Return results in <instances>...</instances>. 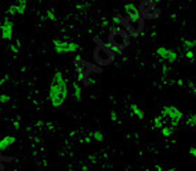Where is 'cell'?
I'll use <instances>...</instances> for the list:
<instances>
[{
  "label": "cell",
  "mask_w": 196,
  "mask_h": 171,
  "mask_svg": "<svg viewBox=\"0 0 196 171\" xmlns=\"http://www.w3.org/2000/svg\"><path fill=\"white\" fill-rule=\"evenodd\" d=\"M69 95V88H67V81L65 80L63 73L62 71H55L54 77H52V82L50 85V101L52 104V107L58 108L66 101Z\"/></svg>",
  "instance_id": "cell-1"
},
{
  "label": "cell",
  "mask_w": 196,
  "mask_h": 171,
  "mask_svg": "<svg viewBox=\"0 0 196 171\" xmlns=\"http://www.w3.org/2000/svg\"><path fill=\"white\" fill-rule=\"evenodd\" d=\"M93 41L98 43V45H96L95 51H93V59L98 64H100V66H108V64H111L112 62L115 59V53L112 52L111 47L108 45V43H103L98 39V37H95Z\"/></svg>",
  "instance_id": "cell-2"
},
{
  "label": "cell",
  "mask_w": 196,
  "mask_h": 171,
  "mask_svg": "<svg viewBox=\"0 0 196 171\" xmlns=\"http://www.w3.org/2000/svg\"><path fill=\"white\" fill-rule=\"evenodd\" d=\"M129 44H130V39L128 32H125L123 29H119V27L111 30V33L108 36V45L111 47L114 53H119L125 48H128Z\"/></svg>",
  "instance_id": "cell-3"
},
{
  "label": "cell",
  "mask_w": 196,
  "mask_h": 171,
  "mask_svg": "<svg viewBox=\"0 0 196 171\" xmlns=\"http://www.w3.org/2000/svg\"><path fill=\"white\" fill-rule=\"evenodd\" d=\"M123 26L126 27V30L129 32V34L132 37H137L140 34H144V18L140 15V12L135 14H129L123 18Z\"/></svg>",
  "instance_id": "cell-4"
},
{
  "label": "cell",
  "mask_w": 196,
  "mask_h": 171,
  "mask_svg": "<svg viewBox=\"0 0 196 171\" xmlns=\"http://www.w3.org/2000/svg\"><path fill=\"white\" fill-rule=\"evenodd\" d=\"M74 67L77 70V74H78V80H80L82 84H85V86L89 85V81H88V77L92 71H96V73H100L102 68L100 67H96L93 64H91L89 62L81 59L80 56L75 58L74 60Z\"/></svg>",
  "instance_id": "cell-5"
},
{
  "label": "cell",
  "mask_w": 196,
  "mask_h": 171,
  "mask_svg": "<svg viewBox=\"0 0 196 171\" xmlns=\"http://www.w3.org/2000/svg\"><path fill=\"white\" fill-rule=\"evenodd\" d=\"M139 12L144 19H155L160 14V8L156 6V2L144 0L139 6Z\"/></svg>",
  "instance_id": "cell-6"
},
{
  "label": "cell",
  "mask_w": 196,
  "mask_h": 171,
  "mask_svg": "<svg viewBox=\"0 0 196 171\" xmlns=\"http://www.w3.org/2000/svg\"><path fill=\"white\" fill-rule=\"evenodd\" d=\"M54 47L58 53H71L78 49L77 43H67V41L54 40Z\"/></svg>",
  "instance_id": "cell-7"
},
{
  "label": "cell",
  "mask_w": 196,
  "mask_h": 171,
  "mask_svg": "<svg viewBox=\"0 0 196 171\" xmlns=\"http://www.w3.org/2000/svg\"><path fill=\"white\" fill-rule=\"evenodd\" d=\"M2 39L3 40H11L12 39V30H14V22L10 21L8 18L4 19V22L2 23Z\"/></svg>",
  "instance_id": "cell-8"
},
{
  "label": "cell",
  "mask_w": 196,
  "mask_h": 171,
  "mask_svg": "<svg viewBox=\"0 0 196 171\" xmlns=\"http://www.w3.org/2000/svg\"><path fill=\"white\" fill-rule=\"evenodd\" d=\"M158 55H159V58H162L163 60H167V62H174L177 58L176 52H173V51H169L166 49V48H158Z\"/></svg>",
  "instance_id": "cell-9"
},
{
  "label": "cell",
  "mask_w": 196,
  "mask_h": 171,
  "mask_svg": "<svg viewBox=\"0 0 196 171\" xmlns=\"http://www.w3.org/2000/svg\"><path fill=\"white\" fill-rule=\"evenodd\" d=\"M15 137L14 136H6L3 137L2 140H0V153L3 152V150H6L8 146H11L14 142H15Z\"/></svg>",
  "instance_id": "cell-10"
},
{
  "label": "cell",
  "mask_w": 196,
  "mask_h": 171,
  "mask_svg": "<svg viewBox=\"0 0 196 171\" xmlns=\"http://www.w3.org/2000/svg\"><path fill=\"white\" fill-rule=\"evenodd\" d=\"M130 111H132V115H133V116H136V118H139V119H144L143 111H141V109H140L139 107H137L136 104H132V105H130Z\"/></svg>",
  "instance_id": "cell-11"
},
{
  "label": "cell",
  "mask_w": 196,
  "mask_h": 171,
  "mask_svg": "<svg viewBox=\"0 0 196 171\" xmlns=\"http://www.w3.org/2000/svg\"><path fill=\"white\" fill-rule=\"evenodd\" d=\"M123 8H125V11L129 14H135V12H139V7H137L135 3H125V6H123Z\"/></svg>",
  "instance_id": "cell-12"
},
{
  "label": "cell",
  "mask_w": 196,
  "mask_h": 171,
  "mask_svg": "<svg viewBox=\"0 0 196 171\" xmlns=\"http://www.w3.org/2000/svg\"><path fill=\"white\" fill-rule=\"evenodd\" d=\"M26 6H27V2L26 0H19L17 3V8H18V14L19 15H23L26 12Z\"/></svg>",
  "instance_id": "cell-13"
},
{
  "label": "cell",
  "mask_w": 196,
  "mask_h": 171,
  "mask_svg": "<svg viewBox=\"0 0 196 171\" xmlns=\"http://www.w3.org/2000/svg\"><path fill=\"white\" fill-rule=\"evenodd\" d=\"M73 89H74V99L77 101H80L81 100V86L77 84V82H74Z\"/></svg>",
  "instance_id": "cell-14"
},
{
  "label": "cell",
  "mask_w": 196,
  "mask_h": 171,
  "mask_svg": "<svg viewBox=\"0 0 196 171\" xmlns=\"http://www.w3.org/2000/svg\"><path fill=\"white\" fill-rule=\"evenodd\" d=\"M91 136H92V138H93L95 141H98V142H102L103 140H104V134H103L102 132H99V130H96V132L91 133Z\"/></svg>",
  "instance_id": "cell-15"
},
{
  "label": "cell",
  "mask_w": 196,
  "mask_h": 171,
  "mask_svg": "<svg viewBox=\"0 0 196 171\" xmlns=\"http://www.w3.org/2000/svg\"><path fill=\"white\" fill-rule=\"evenodd\" d=\"M45 18L48 21H56V15H55V12H54V10H47V12H45Z\"/></svg>",
  "instance_id": "cell-16"
},
{
  "label": "cell",
  "mask_w": 196,
  "mask_h": 171,
  "mask_svg": "<svg viewBox=\"0 0 196 171\" xmlns=\"http://www.w3.org/2000/svg\"><path fill=\"white\" fill-rule=\"evenodd\" d=\"M7 12H8V15H15V14H18V8H17V4L10 6L8 10H7Z\"/></svg>",
  "instance_id": "cell-17"
},
{
  "label": "cell",
  "mask_w": 196,
  "mask_h": 171,
  "mask_svg": "<svg viewBox=\"0 0 196 171\" xmlns=\"http://www.w3.org/2000/svg\"><path fill=\"white\" fill-rule=\"evenodd\" d=\"M112 22L117 23V25H119V23H123V18L118 14V15H114V18H112Z\"/></svg>",
  "instance_id": "cell-18"
},
{
  "label": "cell",
  "mask_w": 196,
  "mask_h": 171,
  "mask_svg": "<svg viewBox=\"0 0 196 171\" xmlns=\"http://www.w3.org/2000/svg\"><path fill=\"white\" fill-rule=\"evenodd\" d=\"M110 119H111L112 122H117V121H118V115H117L115 111H110Z\"/></svg>",
  "instance_id": "cell-19"
},
{
  "label": "cell",
  "mask_w": 196,
  "mask_h": 171,
  "mask_svg": "<svg viewBox=\"0 0 196 171\" xmlns=\"http://www.w3.org/2000/svg\"><path fill=\"white\" fill-rule=\"evenodd\" d=\"M10 96L8 95H0V103H8Z\"/></svg>",
  "instance_id": "cell-20"
},
{
  "label": "cell",
  "mask_w": 196,
  "mask_h": 171,
  "mask_svg": "<svg viewBox=\"0 0 196 171\" xmlns=\"http://www.w3.org/2000/svg\"><path fill=\"white\" fill-rule=\"evenodd\" d=\"M45 127H47V130H52L55 129V125H54V122H51V121H48V122H45Z\"/></svg>",
  "instance_id": "cell-21"
},
{
  "label": "cell",
  "mask_w": 196,
  "mask_h": 171,
  "mask_svg": "<svg viewBox=\"0 0 196 171\" xmlns=\"http://www.w3.org/2000/svg\"><path fill=\"white\" fill-rule=\"evenodd\" d=\"M92 140H93V138H92V136H91V134H89V136H87V137H84V138H82V140H81V142L89 144V142H91V141H92Z\"/></svg>",
  "instance_id": "cell-22"
},
{
  "label": "cell",
  "mask_w": 196,
  "mask_h": 171,
  "mask_svg": "<svg viewBox=\"0 0 196 171\" xmlns=\"http://www.w3.org/2000/svg\"><path fill=\"white\" fill-rule=\"evenodd\" d=\"M88 159H89V162H91V163H96V160H98V156H96V155H91V156L88 157Z\"/></svg>",
  "instance_id": "cell-23"
},
{
  "label": "cell",
  "mask_w": 196,
  "mask_h": 171,
  "mask_svg": "<svg viewBox=\"0 0 196 171\" xmlns=\"http://www.w3.org/2000/svg\"><path fill=\"white\" fill-rule=\"evenodd\" d=\"M6 81H8V75H4L3 78H0V86H2V85H4Z\"/></svg>",
  "instance_id": "cell-24"
},
{
  "label": "cell",
  "mask_w": 196,
  "mask_h": 171,
  "mask_svg": "<svg viewBox=\"0 0 196 171\" xmlns=\"http://www.w3.org/2000/svg\"><path fill=\"white\" fill-rule=\"evenodd\" d=\"M36 126H37V127H43V126H45V122H43V121H37V122H36Z\"/></svg>",
  "instance_id": "cell-25"
},
{
  "label": "cell",
  "mask_w": 196,
  "mask_h": 171,
  "mask_svg": "<svg viewBox=\"0 0 196 171\" xmlns=\"http://www.w3.org/2000/svg\"><path fill=\"white\" fill-rule=\"evenodd\" d=\"M102 26H103V27L108 26V21H107V19H103V21H102Z\"/></svg>",
  "instance_id": "cell-26"
},
{
  "label": "cell",
  "mask_w": 196,
  "mask_h": 171,
  "mask_svg": "<svg viewBox=\"0 0 196 171\" xmlns=\"http://www.w3.org/2000/svg\"><path fill=\"white\" fill-rule=\"evenodd\" d=\"M14 127H15L17 130H18V129L21 127V125H19V122H18V121H14Z\"/></svg>",
  "instance_id": "cell-27"
},
{
  "label": "cell",
  "mask_w": 196,
  "mask_h": 171,
  "mask_svg": "<svg viewBox=\"0 0 196 171\" xmlns=\"http://www.w3.org/2000/svg\"><path fill=\"white\" fill-rule=\"evenodd\" d=\"M82 170H84V171H89V169H88V166H82Z\"/></svg>",
  "instance_id": "cell-28"
},
{
  "label": "cell",
  "mask_w": 196,
  "mask_h": 171,
  "mask_svg": "<svg viewBox=\"0 0 196 171\" xmlns=\"http://www.w3.org/2000/svg\"><path fill=\"white\" fill-rule=\"evenodd\" d=\"M75 136V132H70V137H74Z\"/></svg>",
  "instance_id": "cell-29"
},
{
  "label": "cell",
  "mask_w": 196,
  "mask_h": 171,
  "mask_svg": "<svg viewBox=\"0 0 196 171\" xmlns=\"http://www.w3.org/2000/svg\"><path fill=\"white\" fill-rule=\"evenodd\" d=\"M156 170H158V171H162V167H160V166H156Z\"/></svg>",
  "instance_id": "cell-30"
},
{
  "label": "cell",
  "mask_w": 196,
  "mask_h": 171,
  "mask_svg": "<svg viewBox=\"0 0 196 171\" xmlns=\"http://www.w3.org/2000/svg\"><path fill=\"white\" fill-rule=\"evenodd\" d=\"M0 26H2V21H0Z\"/></svg>",
  "instance_id": "cell-31"
},
{
  "label": "cell",
  "mask_w": 196,
  "mask_h": 171,
  "mask_svg": "<svg viewBox=\"0 0 196 171\" xmlns=\"http://www.w3.org/2000/svg\"><path fill=\"white\" fill-rule=\"evenodd\" d=\"M6 171H12V170H6Z\"/></svg>",
  "instance_id": "cell-32"
}]
</instances>
